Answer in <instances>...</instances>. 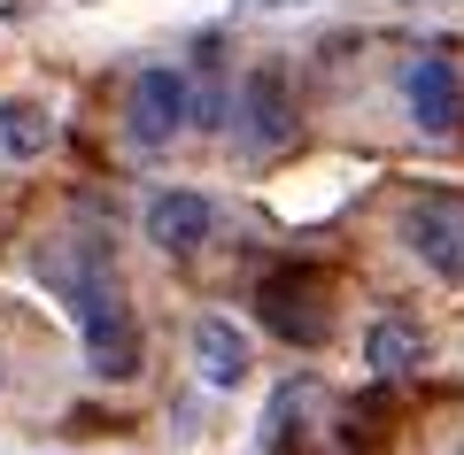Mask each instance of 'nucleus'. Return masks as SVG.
<instances>
[{
    "label": "nucleus",
    "mask_w": 464,
    "mask_h": 455,
    "mask_svg": "<svg viewBox=\"0 0 464 455\" xmlns=\"http://www.w3.org/2000/svg\"><path fill=\"white\" fill-rule=\"evenodd\" d=\"M39 278H47L54 301L70 309V325L85 340V363L101 378H140V325H132V301H124V278H116L109 232L78 224L70 240L39 247Z\"/></svg>",
    "instance_id": "f257e3e1"
},
{
    "label": "nucleus",
    "mask_w": 464,
    "mask_h": 455,
    "mask_svg": "<svg viewBox=\"0 0 464 455\" xmlns=\"http://www.w3.org/2000/svg\"><path fill=\"white\" fill-rule=\"evenodd\" d=\"M256 317H264L271 340L286 347H325L333 340V270L317 262H286L256 286Z\"/></svg>",
    "instance_id": "f03ea898"
},
{
    "label": "nucleus",
    "mask_w": 464,
    "mask_h": 455,
    "mask_svg": "<svg viewBox=\"0 0 464 455\" xmlns=\"http://www.w3.org/2000/svg\"><path fill=\"white\" fill-rule=\"evenodd\" d=\"M402 240L433 278H464V194H449V185L418 194L411 216H402Z\"/></svg>",
    "instance_id": "7ed1b4c3"
},
{
    "label": "nucleus",
    "mask_w": 464,
    "mask_h": 455,
    "mask_svg": "<svg viewBox=\"0 0 464 455\" xmlns=\"http://www.w3.org/2000/svg\"><path fill=\"white\" fill-rule=\"evenodd\" d=\"M295 139V85H286L279 62H256L240 78V147L248 155H279Z\"/></svg>",
    "instance_id": "20e7f679"
},
{
    "label": "nucleus",
    "mask_w": 464,
    "mask_h": 455,
    "mask_svg": "<svg viewBox=\"0 0 464 455\" xmlns=\"http://www.w3.org/2000/svg\"><path fill=\"white\" fill-rule=\"evenodd\" d=\"M132 147H170L186 124H194V93H186V70H170V62H155V70H140L132 78Z\"/></svg>",
    "instance_id": "39448f33"
},
{
    "label": "nucleus",
    "mask_w": 464,
    "mask_h": 455,
    "mask_svg": "<svg viewBox=\"0 0 464 455\" xmlns=\"http://www.w3.org/2000/svg\"><path fill=\"white\" fill-rule=\"evenodd\" d=\"M209 232H217V209L201 194H155L148 201V240L163 247V255H194Z\"/></svg>",
    "instance_id": "423d86ee"
},
{
    "label": "nucleus",
    "mask_w": 464,
    "mask_h": 455,
    "mask_svg": "<svg viewBox=\"0 0 464 455\" xmlns=\"http://www.w3.org/2000/svg\"><path fill=\"white\" fill-rule=\"evenodd\" d=\"M411 116H418L426 131H457L464 93H457V70H449V54H418V62H411Z\"/></svg>",
    "instance_id": "0eeeda50"
},
{
    "label": "nucleus",
    "mask_w": 464,
    "mask_h": 455,
    "mask_svg": "<svg viewBox=\"0 0 464 455\" xmlns=\"http://www.w3.org/2000/svg\"><path fill=\"white\" fill-rule=\"evenodd\" d=\"M194 363H201V378H209V386H240V378H248V340H240V332L225 325V317H209V325L194 332Z\"/></svg>",
    "instance_id": "6e6552de"
},
{
    "label": "nucleus",
    "mask_w": 464,
    "mask_h": 455,
    "mask_svg": "<svg viewBox=\"0 0 464 455\" xmlns=\"http://www.w3.org/2000/svg\"><path fill=\"white\" fill-rule=\"evenodd\" d=\"M364 363L380 378H402V371H418L426 363V332L418 325H402V317H387V325H372V340H364Z\"/></svg>",
    "instance_id": "1a4fd4ad"
},
{
    "label": "nucleus",
    "mask_w": 464,
    "mask_h": 455,
    "mask_svg": "<svg viewBox=\"0 0 464 455\" xmlns=\"http://www.w3.org/2000/svg\"><path fill=\"white\" fill-rule=\"evenodd\" d=\"M47 116L32 109V100H0V155L8 163H32V155H47Z\"/></svg>",
    "instance_id": "9d476101"
}]
</instances>
